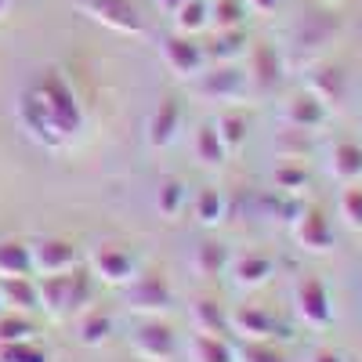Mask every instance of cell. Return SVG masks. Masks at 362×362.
<instances>
[{"label":"cell","mask_w":362,"mask_h":362,"mask_svg":"<svg viewBox=\"0 0 362 362\" xmlns=\"http://www.w3.org/2000/svg\"><path fill=\"white\" fill-rule=\"evenodd\" d=\"M308 362H348L337 348H315L312 355H308Z\"/></svg>","instance_id":"obj_38"},{"label":"cell","mask_w":362,"mask_h":362,"mask_svg":"<svg viewBox=\"0 0 362 362\" xmlns=\"http://www.w3.org/2000/svg\"><path fill=\"white\" fill-rule=\"evenodd\" d=\"M15 276H33L29 243H18V239H0V279H15Z\"/></svg>","instance_id":"obj_23"},{"label":"cell","mask_w":362,"mask_h":362,"mask_svg":"<svg viewBox=\"0 0 362 362\" xmlns=\"http://www.w3.org/2000/svg\"><path fill=\"white\" fill-rule=\"evenodd\" d=\"M124 300L131 312H141V315H160L174 305V290L167 286L163 276H134L127 286H124Z\"/></svg>","instance_id":"obj_7"},{"label":"cell","mask_w":362,"mask_h":362,"mask_svg":"<svg viewBox=\"0 0 362 362\" xmlns=\"http://www.w3.org/2000/svg\"><path fill=\"white\" fill-rule=\"evenodd\" d=\"M293 312L297 319L312 326V329H326L329 322H334V297H329L326 283L319 276H305L297 279L293 286Z\"/></svg>","instance_id":"obj_3"},{"label":"cell","mask_w":362,"mask_h":362,"mask_svg":"<svg viewBox=\"0 0 362 362\" xmlns=\"http://www.w3.org/2000/svg\"><path fill=\"white\" fill-rule=\"evenodd\" d=\"M0 315H4V297H0Z\"/></svg>","instance_id":"obj_42"},{"label":"cell","mask_w":362,"mask_h":362,"mask_svg":"<svg viewBox=\"0 0 362 362\" xmlns=\"http://www.w3.org/2000/svg\"><path fill=\"white\" fill-rule=\"evenodd\" d=\"M326 116H329V109L312 95V90H300V95H293V98L283 105V124H286L290 131H305V134H312L315 127L326 124Z\"/></svg>","instance_id":"obj_14"},{"label":"cell","mask_w":362,"mask_h":362,"mask_svg":"<svg viewBox=\"0 0 362 362\" xmlns=\"http://www.w3.org/2000/svg\"><path fill=\"white\" fill-rule=\"evenodd\" d=\"M18 119H22V127L29 131V138H33L37 145H44V148H62V145H66V134L51 124V116L44 112V105H40V98L33 95V90H29V95H22V102H18Z\"/></svg>","instance_id":"obj_10"},{"label":"cell","mask_w":362,"mask_h":362,"mask_svg":"<svg viewBox=\"0 0 362 362\" xmlns=\"http://www.w3.org/2000/svg\"><path fill=\"white\" fill-rule=\"evenodd\" d=\"M87 276L83 272H62V276H37V300L44 312H69L87 305Z\"/></svg>","instance_id":"obj_2"},{"label":"cell","mask_w":362,"mask_h":362,"mask_svg":"<svg viewBox=\"0 0 362 362\" xmlns=\"http://www.w3.org/2000/svg\"><path fill=\"white\" fill-rule=\"evenodd\" d=\"M305 90H312L326 109H341L344 98H348V76H344L341 66H319V69L308 73V87Z\"/></svg>","instance_id":"obj_17"},{"label":"cell","mask_w":362,"mask_h":362,"mask_svg":"<svg viewBox=\"0 0 362 362\" xmlns=\"http://www.w3.org/2000/svg\"><path fill=\"white\" fill-rule=\"evenodd\" d=\"M225 210H228L225 196H221L214 185H206V189H199V196H196V203H192V218H196L199 225H221V221H225Z\"/></svg>","instance_id":"obj_28"},{"label":"cell","mask_w":362,"mask_h":362,"mask_svg":"<svg viewBox=\"0 0 362 362\" xmlns=\"http://www.w3.org/2000/svg\"><path fill=\"white\" fill-rule=\"evenodd\" d=\"M337 214L351 232H362V185L351 181V185L337 196Z\"/></svg>","instance_id":"obj_34"},{"label":"cell","mask_w":362,"mask_h":362,"mask_svg":"<svg viewBox=\"0 0 362 362\" xmlns=\"http://www.w3.org/2000/svg\"><path fill=\"white\" fill-rule=\"evenodd\" d=\"M189 319H192V326L199 329V334H214V337H225L228 334V312L218 305L214 297H199V300H192L189 305Z\"/></svg>","instance_id":"obj_19"},{"label":"cell","mask_w":362,"mask_h":362,"mask_svg":"<svg viewBox=\"0 0 362 362\" xmlns=\"http://www.w3.org/2000/svg\"><path fill=\"white\" fill-rule=\"evenodd\" d=\"M90 272L109 286H127L138 276V261L127 247L102 243V247H95V254H90Z\"/></svg>","instance_id":"obj_8"},{"label":"cell","mask_w":362,"mask_h":362,"mask_svg":"<svg viewBox=\"0 0 362 362\" xmlns=\"http://www.w3.org/2000/svg\"><path fill=\"white\" fill-rule=\"evenodd\" d=\"M293 243L308 254H329L337 247V235H334V221L326 218L322 206H305L293 214Z\"/></svg>","instance_id":"obj_5"},{"label":"cell","mask_w":362,"mask_h":362,"mask_svg":"<svg viewBox=\"0 0 362 362\" xmlns=\"http://www.w3.org/2000/svg\"><path fill=\"white\" fill-rule=\"evenodd\" d=\"M112 337V315L102 308H90L80 315V341L83 344H105Z\"/></svg>","instance_id":"obj_30"},{"label":"cell","mask_w":362,"mask_h":362,"mask_svg":"<svg viewBox=\"0 0 362 362\" xmlns=\"http://www.w3.org/2000/svg\"><path fill=\"white\" fill-rule=\"evenodd\" d=\"M319 4H334V0H319Z\"/></svg>","instance_id":"obj_43"},{"label":"cell","mask_w":362,"mask_h":362,"mask_svg":"<svg viewBox=\"0 0 362 362\" xmlns=\"http://www.w3.org/2000/svg\"><path fill=\"white\" fill-rule=\"evenodd\" d=\"M189 358L192 362H235V348L225 341V337H214V334H196L189 337Z\"/></svg>","instance_id":"obj_22"},{"label":"cell","mask_w":362,"mask_h":362,"mask_svg":"<svg viewBox=\"0 0 362 362\" xmlns=\"http://www.w3.org/2000/svg\"><path fill=\"white\" fill-rule=\"evenodd\" d=\"M177 127H181V105H177V98L163 95L156 102L153 116H148L145 138H148V145H153V148H170L177 141Z\"/></svg>","instance_id":"obj_16"},{"label":"cell","mask_w":362,"mask_h":362,"mask_svg":"<svg viewBox=\"0 0 362 362\" xmlns=\"http://www.w3.org/2000/svg\"><path fill=\"white\" fill-rule=\"evenodd\" d=\"M283 4V0H247V8H254V11H261V15H272Z\"/></svg>","instance_id":"obj_39"},{"label":"cell","mask_w":362,"mask_h":362,"mask_svg":"<svg viewBox=\"0 0 362 362\" xmlns=\"http://www.w3.org/2000/svg\"><path fill=\"white\" fill-rule=\"evenodd\" d=\"M192 268H196V276H203V279H218V276H225V268H228V250L221 243H214V239H206V243H199L192 250Z\"/></svg>","instance_id":"obj_24"},{"label":"cell","mask_w":362,"mask_h":362,"mask_svg":"<svg viewBox=\"0 0 362 362\" xmlns=\"http://www.w3.org/2000/svg\"><path fill=\"white\" fill-rule=\"evenodd\" d=\"M228 326L235 329L239 337H243L247 344H257V341H272L283 334V326L276 322V315L257 308V305H247V308H235L228 315Z\"/></svg>","instance_id":"obj_12"},{"label":"cell","mask_w":362,"mask_h":362,"mask_svg":"<svg viewBox=\"0 0 362 362\" xmlns=\"http://www.w3.org/2000/svg\"><path fill=\"white\" fill-rule=\"evenodd\" d=\"M8 11H11V0H0V18H8Z\"/></svg>","instance_id":"obj_41"},{"label":"cell","mask_w":362,"mask_h":362,"mask_svg":"<svg viewBox=\"0 0 362 362\" xmlns=\"http://www.w3.org/2000/svg\"><path fill=\"white\" fill-rule=\"evenodd\" d=\"M37 326L25 312H4L0 315V344H18V341H33Z\"/></svg>","instance_id":"obj_31"},{"label":"cell","mask_w":362,"mask_h":362,"mask_svg":"<svg viewBox=\"0 0 362 362\" xmlns=\"http://www.w3.org/2000/svg\"><path fill=\"white\" fill-rule=\"evenodd\" d=\"M203 51H206V58H214L218 66H232L235 58L247 54V33L243 29H221L214 37V44L203 47Z\"/></svg>","instance_id":"obj_25"},{"label":"cell","mask_w":362,"mask_h":362,"mask_svg":"<svg viewBox=\"0 0 362 362\" xmlns=\"http://www.w3.org/2000/svg\"><path fill=\"white\" fill-rule=\"evenodd\" d=\"M153 206L163 221H174L181 214V206H185V185H181L177 177H163L156 185V196H153Z\"/></svg>","instance_id":"obj_27"},{"label":"cell","mask_w":362,"mask_h":362,"mask_svg":"<svg viewBox=\"0 0 362 362\" xmlns=\"http://www.w3.org/2000/svg\"><path fill=\"white\" fill-rule=\"evenodd\" d=\"M160 58L163 66L177 76V80H196L203 76L206 69V51L196 44V37H185V33H174L160 44Z\"/></svg>","instance_id":"obj_6"},{"label":"cell","mask_w":362,"mask_h":362,"mask_svg":"<svg viewBox=\"0 0 362 362\" xmlns=\"http://www.w3.org/2000/svg\"><path fill=\"white\" fill-rule=\"evenodd\" d=\"M170 18H174V29H177V33L199 37L203 29L210 25V4H206V0H189V4H181Z\"/></svg>","instance_id":"obj_26"},{"label":"cell","mask_w":362,"mask_h":362,"mask_svg":"<svg viewBox=\"0 0 362 362\" xmlns=\"http://www.w3.org/2000/svg\"><path fill=\"white\" fill-rule=\"evenodd\" d=\"M247 80L254 87H261V90L279 87V80H283V58H279V51L272 44L250 47V73H247Z\"/></svg>","instance_id":"obj_18"},{"label":"cell","mask_w":362,"mask_h":362,"mask_svg":"<svg viewBox=\"0 0 362 362\" xmlns=\"http://www.w3.org/2000/svg\"><path fill=\"white\" fill-rule=\"evenodd\" d=\"M247 83H250L247 73H239L235 62H232V66H218L214 73H206L196 83V90L206 95V98H214V102H235V98L247 95Z\"/></svg>","instance_id":"obj_15"},{"label":"cell","mask_w":362,"mask_h":362,"mask_svg":"<svg viewBox=\"0 0 362 362\" xmlns=\"http://www.w3.org/2000/svg\"><path fill=\"white\" fill-rule=\"evenodd\" d=\"M192 148H196V160H199V163H206V167H221V163H225V156H228V148H225V141L218 138V127H214V124L196 131Z\"/></svg>","instance_id":"obj_29"},{"label":"cell","mask_w":362,"mask_h":362,"mask_svg":"<svg viewBox=\"0 0 362 362\" xmlns=\"http://www.w3.org/2000/svg\"><path fill=\"white\" fill-rule=\"evenodd\" d=\"M243 11L247 4H239V0H214L210 4V29L221 33V29H243Z\"/></svg>","instance_id":"obj_33"},{"label":"cell","mask_w":362,"mask_h":362,"mask_svg":"<svg viewBox=\"0 0 362 362\" xmlns=\"http://www.w3.org/2000/svg\"><path fill=\"white\" fill-rule=\"evenodd\" d=\"M0 362H47V355L33 341H18V344H0Z\"/></svg>","instance_id":"obj_36"},{"label":"cell","mask_w":362,"mask_h":362,"mask_svg":"<svg viewBox=\"0 0 362 362\" xmlns=\"http://www.w3.org/2000/svg\"><path fill=\"white\" fill-rule=\"evenodd\" d=\"M156 4H160V8L167 11V15H174V11H177L181 4H189V0H156Z\"/></svg>","instance_id":"obj_40"},{"label":"cell","mask_w":362,"mask_h":362,"mask_svg":"<svg viewBox=\"0 0 362 362\" xmlns=\"http://www.w3.org/2000/svg\"><path fill=\"white\" fill-rule=\"evenodd\" d=\"M235 362H286L276 348H272L268 341H257V344H247L235 351Z\"/></svg>","instance_id":"obj_37"},{"label":"cell","mask_w":362,"mask_h":362,"mask_svg":"<svg viewBox=\"0 0 362 362\" xmlns=\"http://www.w3.org/2000/svg\"><path fill=\"white\" fill-rule=\"evenodd\" d=\"M218 138L225 141V148L228 153H235V148H243V141H247V119L243 116H235V112H225V116H218Z\"/></svg>","instance_id":"obj_35"},{"label":"cell","mask_w":362,"mask_h":362,"mask_svg":"<svg viewBox=\"0 0 362 362\" xmlns=\"http://www.w3.org/2000/svg\"><path fill=\"white\" fill-rule=\"evenodd\" d=\"M76 8L90 22L112 29V33H119V37H141V29H145L141 15H138V8L131 4V0H76Z\"/></svg>","instance_id":"obj_4"},{"label":"cell","mask_w":362,"mask_h":362,"mask_svg":"<svg viewBox=\"0 0 362 362\" xmlns=\"http://www.w3.org/2000/svg\"><path fill=\"white\" fill-rule=\"evenodd\" d=\"M272 185H276V192H283V196H293V192H300L308 185V170L297 160H283L276 167V174H272Z\"/></svg>","instance_id":"obj_32"},{"label":"cell","mask_w":362,"mask_h":362,"mask_svg":"<svg viewBox=\"0 0 362 362\" xmlns=\"http://www.w3.org/2000/svg\"><path fill=\"white\" fill-rule=\"evenodd\" d=\"M29 257H33V276H62L80 264V254L66 239H37L29 243Z\"/></svg>","instance_id":"obj_9"},{"label":"cell","mask_w":362,"mask_h":362,"mask_svg":"<svg viewBox=\"0 0 362 362\" xmlns=\"http://www.w3.org/2000/svg\"><path fill=\"white\" fill-rule=\"evenodd\" d=\"M0 297H4V308L11 312H33L40 308L37 300V279L33 276H15V279H0Z\"/></svg>","instance_id":"obj_21"},{"label":"cell","mask_w":362,"mask_h":362,"mask_svg":"<svg viewBox=\"0 0 362 362\" xmlns=\"http://www.w3.org/2000/svg\"><path fill=\"white\" fill-rule=\"evenodd\" d=\"M329 174L344 185L362 181V145L358 141H337L329 148Z\"/></svg>","instance_id":"obj_20"},{"label":"cell","mask_w":362,"mask_h":362,"mask_svg":"<svg viewBox=\"0 0 362 362\" xmlns=\"http://www.w3.org/2000/svg\"><path fill=\"white\" fill-rule=\"evenodd\" d=\"M33 95L40 98L44 112L51 116V124L62 131L66 138H73V134L83 131V109H80V102H76V95H73V87L58 76V73H47V76L33 87Z\"/></svg>","instance_id":"obj_1"},{"label":"cell","mask_w":362,"mask_h":362,"mask_svg":"<svg viewBox=\"0 0 362 362\" xmlns=\"http://www.w3.org/2000/svg\"><path fill=\"white\" fill-rule=\"evenodd\" d=\"M131 348L145 362H167L174 355V334H170L167 322L148 319V322H141L134 334H131Z\"/></svg>","instance_id":"obj_11"},{"label":"cell","mask_w":362,"mask_h":362,"mask_svg":"<svg viewBox=\"0 0 362 362\" xmlns=\"http://www.w3.org/2000/svg\"><path fill=\"white\" fill-rule=\"evenodd\" d=\"M225 272L232 276L235 286L257 290V286H264L272 276H276V261H272L268 254H261V250H247V254L228 257V268H225Z\"/></svg>","instance_id":"obj_13"}]
</instances>
